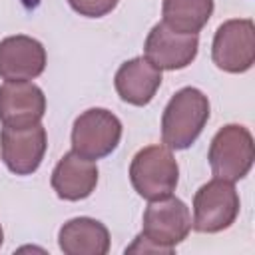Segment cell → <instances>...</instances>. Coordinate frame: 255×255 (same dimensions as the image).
I'll return each mask as SVG.
<instances>
[{
	"instance_id": "cell-1",
	"label": "cell",
	"mask_w": 255,
	"mask_h": 255,
	"mask_svg": "<svg viewBox=\"0 0 255 255\" xmlns=\"http://www.w3.org/2000/svg\"><path fill=\"white\" fill-rule=\"evenodd\" d=\"M189 231H191V213L181 199L173 195L155 199L149 201V205L143 211L141 233L126 251L173 253L175 245H179L189 235Z\"/></svg>"
},
{
	"instance_id": "cell-2",
	"label": "cell",
	"mask_w": 255,
	"mask_h": 255,
	"mask_svg": "<svg viewBox=\"0 0 255 255\" xmlns=\"http://www.w3.org/2000/svg\"><path fill=\"white\" fill-rule=\"evenodd\" d=\"M209 120V100L197 88H181L161 114V141L169 149H187Z\"/></svg>"
},
{
	"instance_id": "cell-3",
	"label": "cell",
	"mask_w": 255,
	"mask_h": 255,
	"mask_svg": "<svg viewBox=\"0 0 255 255\" xmlns=\"http://www.w3.org/2000/svg\"><path fill=\"white\" fill-rule=\"evenodd\" d=\"M179 167L171 149L163 143L141 147L129 163V181L139 197L147 201L173 195Z\"/></svg>"
},
{
	"instance_id": "cell-4",
	"label": "cell",
	"mask_w": 255,
	"mask_h": 255,
	"mask_svg": "<svg viewBox=\"0 0 255 255\" xmlns=\"http://www.w3.org/2000/svg\"><path fill=\"white\" fill-rule=\"evenodd\" d=\"M211 171L219 179L239 181L253 167L255 145L251 131L241 124L223 126L209 143L207 153Z\"/></svg>"
},
{
	"instance_id": "cell-5",
	"label": "cell",
	"mask_w": 255,
	"mask_h": 255,
	"mask_svg": "<svg viewBox=\"0 0 255 255\" xmlns=\"http://www.w3.org/2000/svg\"><path fill=\"white\" fill-rule=\"evenodd\" d=\"M239 205V193L233 181L213 177L193 195L191 227L199 233H219L235 223Z\"/></svg>"
},
{
	"instance_id": "cell-6",
	"label": "cell",
	"mask_w": 255,
	"mask_h": 255,
	"mask_svg": "<svg viewBox=\"0 0 255 255\" xmlns=\"http://www.w3.org/2000/svg\"><path fill=\"white\" fill-rule=\"evenodd\" d=\"M122 122L106 108H90L82 112L72 126V151L86 159H102L110 155L122 139Z\"/></svg>"
},
{
	"instance_id": "cell-7",
	"label": "cell",
	"mask_w": 255,
	"mask_h": 255,
	"mask_svg": "<svg viewBox=\"0 0 255 255\" xmlns=\"http://www.w3.org/2000/svg\"><path fill=\"white\" fill-rule=\"evenodd\" d=\"M213 64L229 74H243L255 64V24L251 18L223 22L211 44Z\"/></svg>"
},
{
	"instance_id": "cell-8",
	"label": "cell",
	"mask_w": 255,
	"mask_h": 255,
	"mask_svg": "<svg viewBox=\"0 0 255 255\" xmlns=\"http://www.w3.org/2000/svg\"><path fill=\"white\" fill-rule=\"evenodd\" d=\"M48 135L42 124L10 128L4 126L0 131V155L6 167L16 175L34 173L46 153Z\"/></svg>"
},
{
	"instance_id": "cell-9",
	"label": "cell",
	"mask_w": 255,
	"mask_h": 255,
	"mask_svg": "<svg viewBox=\"0 0 255 255\" xmlns=\"http://www.w3.org/2000/svg\"><path fill=\"white\" fill-rule=\"evenodd\" d=\"M199 48L197 34H179L169 30L163 22H157L143 44L145 58L159 70H183L187 68Z\"/></svg>"
},
{
	"instance_id": "cell-10",
	"label": "cell",
	"mask_w": 255,
	"mask_h": 255,
	"mask_svg": "<svg viewBox=\"0 0 255 255\" xmlns=\"http://www.w3.org/2000/svg\"><path fill=\"white\" fill-rule=\"evenodd\" d=\"M46 114V96L30 80L4 82L0 86V122L10 128L40 124Z\"/></svg>"
},
{
	"instance_id": "cell-11",
	"label": "cell",
	"mask_w": 255,
	"mask_h": 255,
	"mask_svg": "<svg viewBox=\"0 0 255 255\" xmlns=\"http://www.w3.org/2000/svg\"><path fill=\"white\" fill-rule=\"evenodd\" d=\"M46 68L44 46L26 34L8 36L0 42V78L6 82L34 80Z\"/></svg>"
},
{
	"instance_id": "cell-12",
	"label": "cell",
	"mask_w": 255,
	"mask_h": 255,
	"mask_svg": "<svg viewBox=\"0 0 255 255\" xmlns=\"http://www.w3.org/2000/svg\"><path fill=\"white\" fill-rule=\"evenodd\" d=\"M50 183L56 195L64 201L86 199L98 185V165L76 151H68L56 163Z\"/></svg>"
},
{
	"instance_id": "cell-13",
	"label": "cell",
	"mask_w": 255,
	"mask_h": 255,
	"mask_svg": "<svg viewBox=\"0 0 255 255\" xmlns=\"http://www.w3.org/2000/svg\"><path fill=\"white\" fill-rule=\"evenodd\" d=\"M161 80V70L155 68L145 56H137L118 68L114 86L124 102L131 106H147L159 90Z\"/></svg>"
},
{
	"instance_id": "cell-14",
	"label": "cell",
	"mask_w": 255,
	"mask_h": 255,
	"mask_svg": "<svg viewBox=\"0 0 255 255\" xmlns=\"http://www.w3.org/2000/svg\"><path fill=\"white\" fill-rule=\"evenodd\" d=\"M58 243L66 255H106L110 251V231L98 219L74 217L60 227Z\"/></svg>"
},
{
	"instance_id": "cell-15",
	"label": "cell",
	"mask_w": 255,
	"mask_h": 255,
	"mask_svg": "<svg viewBox=\"0 0 255 255\" xmlns=\"http://www.w3.org/2000/svg\"><path fill=\"white\" fill-rule=\"evenodd\" d=\"M213 14V0H163V24L179 34H199Z\"/></svg>"
},
{
	"instance_id": "cell-16",
	"label": "cell",
	"mask_w": 255,
	"mask_h": 255,
	"mask_svg": "<svg viewBox=\"0 0 255 255\" xmlns=\"http://www.w3.org/2000/svg\"><path fill=\"white\" fill-rule=\"evenodd\" d=\"M118 2L120 0H68L72 10L86 18H102L110 14L118 6Z\"/></svg>"
},
{
	"instance_id": "cell-17",
	"label": "cell",
	"mask_w": 255,
	"mask_h": 255,
	"mask_svg": "<svg viewBox=\"0 0 255 255\" xmlns=\"http://www.w3.org/2000/svg\"><path fill=\"white\" fill-rule=\"evenodd\" d=\"M2 241H4V231H2V225H0V247H2Z\"/></svg>"
}]
</instances>
